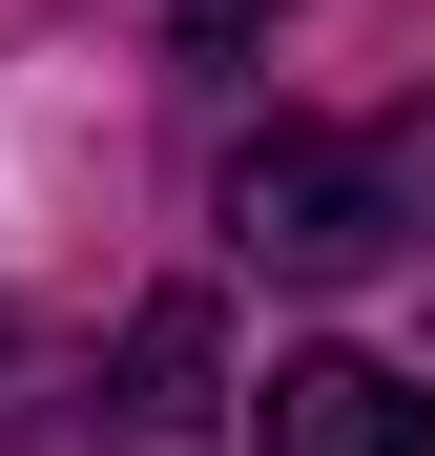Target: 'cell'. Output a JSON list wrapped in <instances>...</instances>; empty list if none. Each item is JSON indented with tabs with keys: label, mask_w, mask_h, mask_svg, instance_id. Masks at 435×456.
I'll list each match as a JSON object with an SVG mask.
<instances>
[{
	"label": "cell",
	"mask_w": 435,
	"mask_h": 456,
	"mask_svg": "<svg viewBox=\"0 0 435 456\" xmlns=\"http://www.w3.org/2000/svg\"><path fill=\"white\" fill-rule=\"evenodd\" d=\"M374 145H394V187H415V228H435V104H394Z\"/></svg>",
	"instance_id": "4"
},
{
	"label": "cell",
	"mask_w": 435,
	"mask_h": 456,
	"mask_svg": "<svg viewBox=\"0 0 435 456\" xmlns=\"http://www.w3.org/2000/svg\"><path fill=\"white\" fill-rule=\"evenodd\" d=\"M166 21H187V42H270L290 0H166Z\"/></svg>",
	"instance_id": "5"
},
{
	"label": "cell",
	"mask_w": 435,
	"mask_h": 456,
	"mask_svg": "<svg viewBox=\"0 0 435 456\" xmlns=\"http://www.w3.org/2000/svg\"><path fill=\"white\" fill-rule=\"evenodd\" d=\"M229 228H249L290 290H352V270L415 228V187H394V145H374V125H352V145H332V125H270L249 167H229Z\"/></svg>",
	"instance_id": "1"
},
{
	"label": "cell",
	"mask_w": 435,
	"mask_h": 456,
	"mask_svg": "<svg viewBox=\"0 0 435 456\" xmlns=\"http://www.w3.org/2000/svg\"><path fill=\"white\" fill-rule=\"evenodd\" d=\"M207 415H229V332H207V290H166L125 332V436H207Z\"/></svg>",
	"instance_id": "3"
},
{
	"label": "cell",
	"mask_w": 435,
	"mask_h": 456,
	"mask_svg": "<svg viewBox=\"0 0 435 456\" xmlns=\"http://www.w3.org/2000/svg\"><path fill=\"white\" fill-rule=\"evenodd\" d=\"M270 456H435V395L394 353H270V395H249Z\"/></svg>",
	"instance_id": "2"
}]
</instances>
